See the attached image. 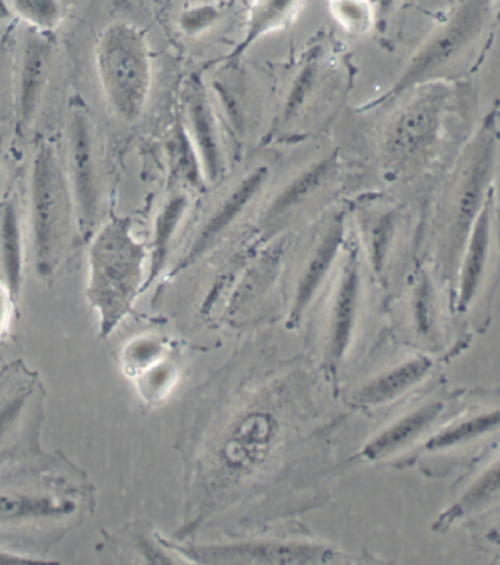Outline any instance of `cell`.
Instances as JSON below:
<instances>
[{
	"mask_svg": "<svg viewBox=\"0 0 500 565\" xmlns=\"http://www.w3.org/2000/svg\"><path fill=\"white\" fill-rule=\"evenodd\" d=\"M86 296L99 319V338L110 337L145 292L149 247L132 221L115 216L92 235Z\"/></svg>",
	"mask_w": 500,
	"mask_h": 565,
	"instance_id": "1",
	"label": "cell"
},
{
	"mask_svg": "<svg viewBox=\"0 0 500 565\" xmlns=\"http://www.w3.org/2000/svg\"><path fill=\"white\" fill-rule=\"evenodd\" d=\"M95 64L111 114L125 124L137 122L153 87V57L145 31L131 22H111L97 39Z\"/></svg>",
	"mask_w": 500,
	"mask_h": 565,
	"instance_id": "2",
	"label": "cell"
},
{
	"mask_svg": "<svg viewBox=\"0 0 500 565\" xmlns=\"http://www.w3.org/2000/svg\"><path fill=\"white\" fill-rule=\"evenodd\" d=\"M29 215L35 270L49 281L60 268L75 222L64 164L49 141L39 142L31 160Z\"/></svg>",
	"mask_w": 500,
	"mask_h": 565,
	"instance_id": "3",
	"label": "cell"
},
{
	"mask_svg": "<svg viewBox=\"0 0 500 565\" xmlns=\"http://www.w3.org/2000/svg\"><path fill=\"white\" fill-rule=\"evenodd\" d=\"M493 15V0H461L444 22L414 53L390 90L363 106L372 113L401 99L418 87L440 82V75L466 56L485 34Z\"/></svg>",
	"mask_w": 500,
	"mask_h": 565,
	"instance_id": "4",
	"label": "cell"
},
{
	"mask_svg": "<svg viewBox=\"0 0 500 565\" xmlns=\"http://www.w3.org/2000/svg\"><path fill=\"white\" fill-rule=\"evenodd\" d=\"M66 167L75 226L82 237H91L100 212L99 171L91 115L79 99H74L70 109Z\"/></svg>",
	"mask_w": 500,
	"mask_h": 565,
	"instance_id": "5",
	"label": "cell"
},
{
	"mask_svg": "<svg viewBox=\"0 0 500 565\" xmlns=\"http://www.w3.org/2000/svg\"><path fill=\"white\" fill-rule=\"evenodd\" d=\"M387 130L385 147L392 162L408 167L430 153L444 122L449 90L440 82L418 87ZM413 93V92H411Z\"/></svg>",
	"mask_w": 500,
	"mask_h": 565,
	"instance_id": "6",
	"label": "cell"
},
{
	"mask_svg": "<svg viewBox=\"0 0 500 565\" xmlns=\"http://www.w3.org/2000/svg\"><path fill=\"white\" fill-rule=\"evenodd\" d=\"M497 110L488 115L483 127L480 128L475 142H472L466 171H464L461 186L455 207L453 228L454 242L462 246L472 222L483 207L486 199L493 190L494 172L498 162V117Z\"/></svg>",
	"mask_w": 500,
	"mask_h": 565,
	"instance_id": "7",
	"label": "cell"
},
{
	"mask_svg": "<svg viewBox=\"0 0 500 565\" xmlns=\"http://www.w3.org/2000/svg\"><path fill=\"white\" fill-rule=\"evenodd\" d=\"M270 180V169L258 164L245 173L230 193L213 209L208 220L201 225L198 235L191 242L181 259L169 270L168 279L180 277L191 266L199 264L208 253L212 252L227 233L243 217L248 207L256 202L258 195Z\"/></svg>",
	"mask_w": 500,
	"mask_h": 565,
	"instance_id": "8",
	"label": "cell"
},
{
	"mask_svg": "<svg viewBox=\"0 0 500 565\" xmlns=\"http://www.w3.org/2000/svg\"><path fill=\"white\" fill-rule=\"evenodd\" d=\"M182 110L187 135L198 151L205 184L221 181L226 172L225 147H223L221 124L208 87L200 75H191L182 90Z\"/></svg>",
	"mask_w": 500,
	"mask_h": 565,
	"instance_id": "9",
	"label": "cell"
},
{
	"mask_svg": "<svg viewBox=\"0 0 500 565\" xmlns=\"http://www.w3.org/2000/svg\"><path fill=\"white\" fill-rule=\"evenodd\" d=\"M55 53L52 34L26 30L18 57L15 132L25 137L39 117Z\"/></svg>",
	"mask_w": 500,
	"mask_h": 565,
	"instance_id": "10",
	"label": "cell"
},
{
	"mask_svg": "<svg viewBox=\"0 0 500 565\" xmlns=\"http://www.w3.org/2000/svg\"><path fill=\"white\" fill-rule=\"evenodd\" d=\"M361 292H363V269L359 246L355 243L347 247L341 270H339L337 288L330 310L328 347V364L333 375L345 362L348 351L354 340L359 324Z\"/></svg>",
	"mask_w": 500,
	"mask_h": 565,
	"instance_id": "11",
	"label": "cell"
},
{
	"mask_svg": "<svg viewBox=\"0 0 500 565\" xmlns=\"http://www.w3.org/2000/svg\"><path fill=\"white\" fill-rule=\"evenodd\" d=\"M175 550L191 562L203 564H320L332 558V551L325 546L298 542L247 541Z\"/></svg>",
	"mask_w": 500,
	"mask_h": 565,
	"instance_id": "12",
	"label": "cell"
},
{
	"mask_svg": "<svg viewBox=\"0 0 500 565\" xmlns=\"http://www.w3.org/2000/svg\"><path fill=\"white\" fill-rule=\"evenodd\" d=\"M347 235L345 213H334L317 239L316 246L304 266L300 279H298L291 311H289L288 327L297 328L316 297L319 296L347 246Z\"/></svg>",
	"mask_w": 500,
	"mask_h": 565,
	"instance_id": "13",
	"label": "cell"
},
{
	"mask_svg": "<svg viewBox=\"0 0 500 565\" xmlns=\"http://www.w3.org/2000/svg\"><path fill=\"white\" fill-rule=\"evenodd\" d=\"M494 213H497V193L490 191L483 207L464 239L461 266H459L457 310L467 313L475 302L481 284L488 273L490 250H492Z\"/></svg>",
	"mask_w": 500,
	"mask_h": 565,
	"instance_id": "14",
	"label": "cell"
},
{
	"mask_svg": "<svg viewBox=\"0 0 500 565\" xmlns=\"http://www.w3.org/2000/svg\"><path fill=\"white\" fill-rule=\"evenodd\" d=\"M190 209L191 195L189 191L177 190L163 200L162 206L156 213L153 235H151L149 247V266H147L145 292L167 270L173 244H175L177 235L180 233L185 217L189 216Z\"/></svg>",
	"mask_w": 500,
	"mask_h": 565,
	"instance_id": "15",
	"label": "cell"
},
{
	"mask_svg": "<svg viewBox=\"0 0 500 565\" xmlns=\"http://www.w3.org/2000/svg\"><path fill=\"white\" fill-rule=\"evenodd\" d=\"M432 367L430 359L414 355L361 386L354 395V402L361 407L385 406L422 384Z\"/></svg>",
	"mask_w": 500,
	"mask_h": 565,
	"instance_id": "16",
	"label": "cell"
},
{
	"mask_svg": "<svg viewBox=\"0 0 500 565\" xmlns=\"http://www.w3.org/2000/svg\"><path fill=\"white\" fill-rule=\"evenodd\" d=\"M25 231L24 222L15 198L0 203V269L3 281L18 300L25 277Z\"/></svg>",
	"mask_w": 500,
	"mask_h": 565,
	"instance_id": "17",
	"label": "cell"
},
{
	"mask_svg": "<svg viewBox=\"0 0 500 565\" xmlns=\"http://www.w3.org/2000/svg\"><path fill=\"white\" fill-rule=\"evenodd\" d=\"M339 159L337 151L317 159L298 172L278 194L272 199L265 211L266 222H276L296 212L301 204L308 202L321 189L328 184L337 169Z\"/></svg>",
	"mask_w": 500,
	"mask_h": 565,
	"instance_id": "18",
	"label": "cell"
},
{
	"mask_svg": "<svg viewBox=\"0 0 500 565\" xmlns=\"http://www.w3.org/2000/svg\"><path fill=\"white\" fill-rule=\"evenodd\" d=\"M445 408L444 402H432L402 416L394 425L387 426L376 438L370 440L361 451V457L369 461H377L400 451L419 435L426 434L444 415Z\"/></svg>",
	"mask_w": 500,
	"mask_h": 565,
	"instance_id": "19",
	"label": "cell"
},
{
	"mask_svg": "<svg viewBox=\"0 0 500 565\" xmlns=\"http://www.w3.org/2000/svg\"><path fill=\"white\" fill-rule=\"evenodd\" d=\"M306 0H252L243 38L226 57V64H234L240 57L267 35L283 30L300 12Z\"/></svg>",
	"mask_w": 500,
	"mask_h": 565,
	"instance_id": "20",
	"label": "cell"
},
{
	"mask_svg": "<svg viewBox=\"0 0 500 565\" xmlns=\"http://www.w3.org/2000/svg\"><path fill=\"white\" fill-rule=\"evenodd\" d=\"M75 502L46 493L0 492V524H26L68 518Z\"/></svg>",
	"mask_w": 500,
	"mask_h": 565,
	"instance_id": "21",
	"label": "cell"
},
{
	"mask_svg": "<svg viewBox=\"0 0 500 565\" xmlns=\"http://www.w3.org/2000/svg\"><path fill=\"white\" fill-rule=\"evenodd\" d=\"M499 495V462L494 461L492 466L483 470L468 487L464 495L457 502H454L448 510L437 518L433 524V531L445 532L453 527L459 520L468 518V515L477 513V511L486 509L498 500Z\"/></svg>",
	"mask_w": 500,
	"mask_h": 565,
	"instance_id": "22",
	"label": "cell"
},
{
	"mask_svg": "<svg viewBox=\"0 0 500 565\" xmlns=\"http://www.w3.org/2000/svg\"><path fill=\"white\" fill-rule=\"evenodd\" d=\"M396 228H398V213L395 209H377L363 220L370 264L377 277L382 278L385 273L387 259L394 246Z\"/></svg>",
	"mask_w": 500,
	"mask_h": 565,
	"instance_id": "23",
	"label": "cell"
},
{
	"mask_svg": "<svg viewBox=\"0 0 500 565\" xmlns=\"http://www.w3.org/2000/svg\"><path fill=\"white\" fill-rule=\"evenodd\" d=\"M499 427V411L481 413L479 416L468 417L461 422L444 427L427 439L424 449L428 452L448 451V449L462 447L472 440L483 438Z\"/></svg>",
	"mask_w": 500,
	"mask_h": 565,
	"instance_id": "24",
	"label": "cell"
},
{
	"mask_svg": "<svg viewBox=\"0 0 500 565\" xmlns=\"http://www.w3.org/2000/svg\"><path fill=\"white\" fill-rule=\"evenodd\" d=\"M321 55H323V49L315 46L308 51L301 65L298 66L297 73L291 79L288 95L285 97L283 110H280L279 127L288 126L300 114L307 100L310 99L317 79H319Z\"/></svg>",
	"mask_w": 500,
	"mask_h": 565,
	"instance_id": "25",
	"label": "cell"
},
{
	"mask_svg": "<svg viewBox=\"0 0 500 565\" xmlns=\"http://www.w3.org/2000/svg\"><path fill=\"white\" fill-rule=\"evenodd\" d=\"M169 145H171V151H169V153H171L173 173H175L182 182L191 186V189L204 190L208 184H205L199 154L189 135H187L182 121H178Z\"/></svg>",
	"mask_w": 500,
	"mask_h": 565,
	"instance_id": "26",
	"label": "cell"
},
{
	"mask_svg": "<svg viewBox=\"0 0 500 565\" xmlns=\"http://www.w3.org/2000/svg\"><path fill=\"white\" fill-rule=\"evenodd\" d=\"M8 3L13 17L40 33L53 34L64 22L62 0H8Z\"/></svg>",
	"mask_w": 500,
	"mask_h": 565,
	"instance_id": "27",
	"label": "cell"
},
{
	"mask_svg": "<svg viewBox=\"0 0 500 565\" xmlns=\"http://www.w3.org/2000/svg\"><path fill=\"white\" fill-rule=\"evenodd\" d=\"M329 9L333 20L348 34H369L377 26L376 9L370 0H329Z\"/></svg>",
	"mask_w": 500,
	"mask_h": 565,
	"instance_id": "28",
	"label": "cell"
},
{
	"mask_svg": "<svg viewBox=\"0 0 500 565\" xmlns=\"http://www.w3.org/2000/svg\"><path fill=\"white\" fill-rule=\"evenodd\" d=\"M164 345L163 342L155 337H140L129 341L123 350V369L125 375L136 377L145 372L146 369L163 360Z\"/></svg>",
	"mask_w": 500,
	"mask_h": 565,
	"instance_id": "29",
	"label": "cell"
},
{
	"mask_svg": "<svg viewBox=\"0 0 500 565\" xmlns=\"http://www.w3.org/2000/svg\"><path fill=\"white\" fill-rule=\"evenodd\" d=\"M223 8L213 2H200L182 9L177 25L185 38L198 39L222 21Z\"/></svg>",
	"mask_w": 500,
	"mask_h": 565,
	"instance_id": "30",
	"label": "cell"
},
{
	"mask_svg": "<svg viewBox=\"0 0 500 565\" xmlns=\"http://www.w3.org/2000/svg\"><path fill=\"white\" fill-rule=\"evenodd\" d=\"M175 376V367L163 359L134 377V381H136L141 398L146 402L156 403L168 394Z\"/></svg>",
	"mask_w": 500,
	"mask_h": 565,
	"instance_id": "31",
	"label": "cell"
},
{
	"mask_svg": "<svg viewBox=\"0 0 500 565\" xmlns=\"http://www.w3.org/2000/svg\"><path fill=\"white\" fill-rule=\"evenodd\" d=\"M30 391H21V393L0 403V445L8 439L9 434L15 429L18 422L21 420L26 404L30 402Z\"/></svg>",
	"mask_w": 500,
	"mask_h": 565,
	"instance_id": "32",
	"label": "cell"
},
{
	"mask_svg": "<svg viewBox=\"0 0 500 565\" xmlns=\"http://www.w3.org/2000/svg\"><path fill=\"white\" fill-rule=\"evenodd\" d=\"M15 301L11 289L8 288L7 282L0 277V338L7 335L9 329H11Z\"/></svg>",
	"mask_w": 500,
	"mask_h": 565,
	"instance_id": "33",
	"label": "cell"
},
{
	"mask_svg": "<svg viewBox=\"0 0 500 565\" xmlns=\"http://www.w3.org/2000/svg\"><path fill=\"white\" fill-rule=\"evenodd\" d=\"M398 0H376L374 9H376L377 26L386 24L387 18L394 11L395 4Z\"/></svg>",
	"mask_w": 500,
	"mask_h": 565,
	"instance_id": "34",
	"label": "cell"
},
{
	"mask_svg": "<svg viewBox=\"0 0 500 565\" xmlns=\"http://www.w3.org/2000/svg\"><path fill=\"white\" fill-rule=\"evenodd\" d=\"M42 563V559L12 553V551L0 550V564Z\"/></svg>",
	"mask_w": 500,
	"mask_h": 565,
	"instance_id": "35",
	"label": "cell"
},
{
	"mask_svg": "<svg viewBox=\"0 0 500 565\" xmlns=\"http://www.w3.org/2000/svg\"><path fill=\"white\" fill-rule=\"evenodd\" d=\"M13 13L8 0H0V22L11 20Z\"/></svg>",
	"mask_w": 500,
	"mask_h": 565,
	"instance_id": "36",
	"label": "cell"
},
{
	"mask_svg": "<svg viewBox=\"0 0 500 565\" xmlns=\"http://www.w3.org/2000/svg\"><path fill=\"white\" fill-rule=\"evenodd\" d=\"M2 186H3V172H2V168H0V195H2ZM0 203H2V200H0Z\"/></svg>",
	"mask_w": 500,
	"mask_h": 565,
	"instance_id": "37",
	"label": "cell"
}]
</instances>
